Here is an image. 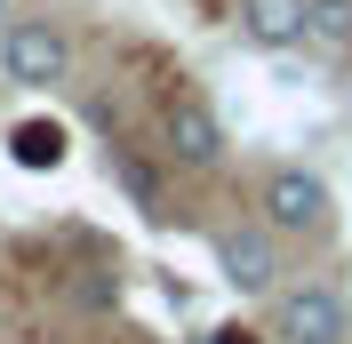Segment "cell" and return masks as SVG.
<instances>
[{"instance_id": "obj_1", "label": "cell", "mask_w": 352, "mask_h": 344, "mask_svg": "<svg viewBox=\"0 0 352 344\" xmlns=\"http://www.w3.org/2000/svg\"><path fill=\"white\" fill-rule=\"evenodd\" d=\"M256 216L280 240H329L336 233V193H329V176L280 160V169H264V184H256Z\"/></svg>"}, {"instance_id": "obj_2", "label": "cell", "mask_w": 352, "mask_h": 344, "mask_svg": "<svg viewBox=\"0 0 352 344\" xmlns=\"http://www.w3.org/2000/svg\"><path fill=\"white\" fill-rule=\"evenodd\" d=\"M0 72L16 88H65L72 80V32L56 17H8L0 24Z\"/></svg>"}, {"instance_id": "obj_3", "label": "cell", "mask_w": 352, "mask_h": 344, "mask_svg": "<svg viewBox=\"0 0 352 344\" xmlns=\"http://www.w3.org/2000/svg\"><path fill=\"white\" fill-rule=\"evenodd\" d=\"M217 272H224V288H232V297H280V272H288L280 233H272L264 216L224 224V233H217Z\"/></svg>"}, {"instance_id": "obj_4", "label": "cell", "mask_w": 352, "mask_h": 344, "mask_svg": "<svg viewBox=\"0 0 352 344\" xmlns=\"http://www.w3.org/2000/svg\"><path fill=\"white\" fill-rule=\"evenodd\" d=\"M272 336H280V344H344V336H352L344 288H329V280L280 288V297H272Z\"/></svg>"}, {"instance_id": "obj_5", "label": "cell", "mask_w": 352, "mask_h": 344, "mask_svg": "<svg viewBox=\"0 0 352 344\" xmlns=\"http://www.w3.org/2000/svg\"><path fill=\"white\" fill-rule=\"evenodd\" d=\"M160 152H168L176 169H217L224 160V120L200 96H176L168 112H160Z\"/></svg>"}, {"instance_id": "obj_6", "label": "cell", "mask_w": 352, "mask_h": 344, "mask_svg": "<svg viewBox=\"0 0 352 344\" xmlns=\"http://www.w3.org/2000/svg\"><path fill=\"white\" fill-rule=\"evenodd\" d=\"M241 41L264 56H288V48L312 41V0H241Z\"/></svg>"}, {"instance_id": "obj_7", "label": "cell", "mask_w": 352, "mask_h": 344, "mask_svg": "<svg viewBox=\"0 0 352 344\" xmlns=\"http://www.w3.org/2000/svg\"><path fill=\"white\" fill-rule=\"evenodd\" d=\"M65 144H72V136L56 129V120H16V129H8L16 169H65Z\"/></svg>"}, {"instance_id": "obj_8", "label": "cell", "mask_w": 352, "mask_h": 344, "mask_svg": "<svg viewBox=\"0 0 352 344\" xmlns=\"http://www.w3.org/2000/svg\"><path fill=\"white\" fill-rule=\"evenodd\" d=\"M312 48L352 56V0H312Z\"/></svg>"}, {"instance_id": "obj_9", "label": "cell", "mask_w": 352, "mask_h": 344, "mask_svg": "<svg viewBox=\"0 0 352 344\" xmlns=\"http://www.w3.org/2000/svg\"><path fill=\"white\" fill-rule=\"evenodd\" d=\"M112 176L129 184V200H136L144 216H168V208H160V176H153V160H136V152H112Z\"/></svg>"}, {"instance_id": "obj_10", "label": "cell", "mask_w": 352, "mask_h": 344, "mask_svg": "<svg viewBox=\"0 0 352 344\" xmlns=\"http://www.w3.org/2000/svg\"><path fill=\"white\" fill-rule=\"evenodd\" d=\"M72 297H80L88 312H104V304H120V272H88V280H72Z\"/></svg>"}, {"instance_id": "obj_11", "label": "cell", "mask_w": 352, "mask_h": 344, "mask_svg": "<svg viewBox=\"0 0 352 344\" xmlns=\"http://www.w3.org/2000/svg\"><path fill=\"white\" fill-rule=\"evenodd\" d=\"M217 344H256V336H248V328H217Z\"/></svg>"}, {"instance_id": "obj_12", "label": "cell", "mask_w": 352, "mask_h": 344, "mask_svg": "<svg viewBox=\"0 0 352 344\" xmlns=\"http://www.w3.org/2000/svg\"><path fill=\"white\" fill-rule=\"evenodd\" d=\"M0 24H8V0H0Z\"/></svg>"}]
</instances>
